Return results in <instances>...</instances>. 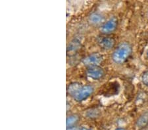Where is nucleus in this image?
<instances>
[{
	"label": "nucleus",
	"mask_w": 148,
	"mask_h": 130,
	"mask_svg": "<svg viewBox=\"0 0 148 130\" xmlns=\"http://www.w3.org/2000/svg\"><path fill=\"white\" fill-rule=\"evenodd\" d=\"M79 42H77V41H74V42H72L71 43V44H69V47H68V50L69 49L70 51H75L76 50V49H78V44Z\"/></svg>",
	"instance_id": "obj_11"
},
{
	"label": "nucleus",
	"mask_w": 148,
	"mask_h": 130,
	"mask_svg": "<svg viewBox=\"0 0 148 130\" xmlns=\"http://www.w3.org/2000/svg\"><path fill=\"white\" fill-rule=\"evenodd\" d=\"M148 124V112H145L143 113L138 118L136 122V126L138 129H142L146 127Z\"/></svg>",
	"instance_id": "obj_8"
},
{
	"label": "nucleus",
	"mask_w": 148,
	"mask_h": 130,
	"mask_svg": "<svg viewBox=\"0 0 148 130\" xmlns=\"http://www.w3.org/2000/svg\"><path fill=\"white\" fill-rule=\"evenodd\" d=\"M116 27H117V19L113 16L103 24L100 30L103 34H110L116 30Z\"/></svg>",
	"instance_id": "obj_4"
},
{
	"label": "nucleus",
	"mask_w": 148,
	"mask_h": 130,
	"mask_svg": "<svg viewBox=\"0 0 148 130\" xmlns=\"http://www.w3.org/2000/svg\"><path fill=\"white\" fill-rule=\"evenodd\" d=\"M94 87L90 85H85L82 86L76 94L73 96V98L78 102L83 101L91 95L94 92Z\"/></svg>",
	"instance_id": "obj_2"
},
{
	"label": "nucleus",
	"mask_w": 148,
	"mask_h": 130,
	"mask_svg": "<svg viewBox=\"0 0 148 130\" xmlns=\"http://www.w3.org/2000/svg\"><path fill=\"white\" fill-rule=\"evenodd\" d=\"M142 82L145 86L148 87V71L145 72L142 76Z\"/></svg>",
	"instance_id": "obj_12"
},
{
	"label": "nucleus",
	"mask_w": 148,
	"mask_h": 130,
	"mask_svg": "<svg viewBox=\"0 0 148 130\" xmlns=\"http://www.w3.org/2000/svg\"><path fill=\"white\" fill-rule=\"evenodd\" d=\"M80 130H91L89 128H87V127H82Z\"/></svg>",
	"instance_id": "obj_14"
},
{
	"label": "nucleus",
	"mask_w": 148,
	"mask_h": 130,
	"mask_svg": "<svg viewBox=\"0 0 148 130\" xmlns=\"http://www.w3.org/2000/svg\"><path fill=\"white\" fill-rule=\"evenodd\" d=\"M103 61V56L99 53H92L83 59L82 63L87 67H92L99 66Z\"/></svg>",
	"instance_id": "obj_3"
},
{
	"label": "nucleus",
	"mask_w": 148,
	"mask_h": 130,
	"mask_svg": "<svg viewBox=\"0 0 148 130\" xmlns=\"http://www.w3.org/2000/svg\"><path fill=\"white\" fill-rule=\"evenodd\" d=\"M78 120H79V117L76 114H73L67 117L66 120V127H75V125L77 124Z\"/></svg>",
	"instance_id": "obj_10"
},
{
	"label": "nucleus",
	"mask_w": 148,
	"mask_h": 130,
	"mask_svg": "<svg viewBox=\"0 0 148 130\" xmlns=\"http://www.w3.org/2000/svg\"><path fill=\"white\" fill-rule=\"evenodd\" d=\"M115 130H125L124 128H122V127H119V128L116 129Z\"/></svg>",
	"instance_id": "obj_15"
},
{
	"label": "nucleus",
	"mask_w": 148,
	"mask_h": 130,
	"mask_svg": "<svg viewBox=\"0 0 148 130\" xmlns=\"http://www.w3.org/2000/svg\"><path fill=\"white\" fill-rule=\"evenodd\" d=\"M97 44L101 49L104 50H109L114 46L115 41L110 37H101L98 39Z\"/></svg>",
	"instance_id": "obj_6"
},
{
	"label": "nucleus",
	"mask_w": 148,
	"mask_h": 130,
	"mask_svg": "<svg viewBox=\"0 0 148 130\" xmlns=\"http://www.w3.org/2000/svg\"><path fill=\"white\" fill-rule=\"evenodd\" d=\"M105 74L104 70L99 66L89 67L86 70V75L93 80H99Z\"/></svg>",
	"instance_id": "obj_5"
},
{
	"label": "nucleus",
	"mask_w": 148,
	"mask_h": 130,
	"mask_svg": "<svg viewBox=\"0 0 148 130\" xmlns=\"http://www.w3.org/2000/svg\"><path fill=\"white\" fill-rule=\"evenodd\" d=\"M139 130H148V127H145V128H142V129H140Z\"/></svg>",
	"instance_id": "obj_16"
},
{
	"label": "nucleus",
	"mask_w": 148,
	"mask_h": 130,
	"mask_svg": "<svg viewBox=\"0 0 148 130\" xmlns=\"http://www.w3.org/2000/svg\"><path fill=\"white\" fill-rule=\"evenodd\" d=\"M88 21L92 25L94 26L101 25L102 23H104V16L99 12H94V13L90 14L89 17H88Z\"/></svg>",
	"instance_id": "obj_7"
},
{
	"label": "nucleus",
	"mask_w": 148,
	"mask_h": 130,
	"mask_svg": "<svg viewBox=\"0 0 148 130\" xmlns=\"http://www.w3.org/2000/svg\"><path fill=\"white\" fill-rule=\"evenodd\" d=\"M66 130H77L76 127H68Z\"/></svg>",
	"instance_id": "obj_13"
},
{
	"label": "nucleus",
	"mask_w": 148,
	"mask_h": 130,
	"mask_svg": "<svg viewBox=\"0 0 148 130\" xmlns=\"http://www.w3.org/2000/svg\"><path fill=\"white\" fill-rule=\"evenodd\" d=\"M132 52V47L128 42H122L114 49L112 54V60L114 63L121 65L129 58Z\"/></svg>",
	"instance_id": "obj_1"
},
{
	"label": "nucleus",
	"mask_w": 148,
	"mask_h": 130,
	"mask_svg": "<svg viewBox=\"0 0 148 130\" xmlns=\"http://www.w3.org/2000/svg\"><path fill=\"white\" fill-rule=\"evenodd\" d=\"M82 87V85H81L80 83L78 82H74L72 84H69V86L67 87V93L69 95H70L71 96H73L76 94V92H77L80 87Z\"/></svg>",
	"instance_id": "obj_9"
},
{
	"label": "nucleus",
	"mask_w": 148,
	"mask_h": 130,
	"mask_svg": "<svg viewBox=\"0 0 148 130\" xmlns=\"http://www.w3.org/2000/svg\"><path fill=\"white\" fill-rule=\"evenodd\" d=\"M147 56H148V51H147Z\"/></svg>",
	"instance_id": "obj_17"
}]
</instances>
